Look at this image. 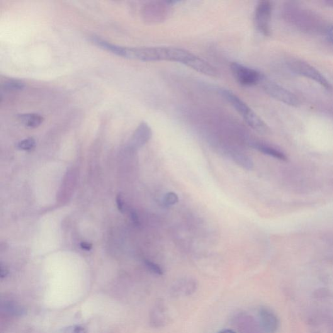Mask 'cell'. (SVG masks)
I'll return each instance as SVG.
<instances>
[{
	"label": "cell",
	"mask_w": 333,
	"mask_h": 333,
	"mask_svg": "<svg viewBox=\"0 0 333 333\" xmlns=\"http://www.w3.org/2000/svg\"><path fill=\"white\" fill-rule=\"evenodd\" d=\"M218 92L236 111H238L250 127L259 133L268 132L269 128L263 120L234 92L224 88L219 89Z\"/></svg>",
	"instance_id": "cell-1"
},
{
	"label": "cell",
	"mask_w": 333,
	"mask_h": 333,
	"mask_svg": "<svg viewBox=\"0 0 333 333\" xmlns=\"http://www.w3.org/2000/svg\"><path fill=\"white\" fill-rule=\"evenodd\" d=\"M288 66L293 72L313 80L325 89L329 90L332 88L329 80L308 63L298 59H291L288 62Z\"/></svg>",
	"instance_id": "cell-2"
},
{
	"label": "cell",
	"mask_w": 333,
	"mask_h": 333,
	"mask_svg": "<svg viewBox=\"0 0 333 333\" xmlns=\"http://www.w3.org/2000/svg\"><path fill=\"white\" fill-rule=\"evenodd\" d=\"M172 4L169 1L148 2L142 7L143 18L147 23H161L168 17Z\"/></svg>",
	"instance_id": "cell-3"
},
{
	"label": "cell",
	"mask_w": 333,
	"mask_h": 333,
	"mask_svg": "<svg viewBox=\"0 0 333 333\" xmlns=\"http://www.w3.org/2000/svg\"><path fill=\"white\" fill-rule=\"evenodd\" d=\"M230 68L233 76L243 86H253L261 84L264 79V75L258 70L240 63H231Z\"/></svg>",
	"instance_id": "cell-4"
},
{
	"label": "cell",
	"mask_w": 333,
	"mask_h": 333,
	"mask_svg": "<svg viewBox=\"0 0 333 333\" xmlns=\"http://www.w3.org/2000/svg\"><path fill=\"white\" fill-rule=\"evenodd\" d=\"M273 6L269 1L258 4L254 12V24L257 30L265 36L271 34V22Z\"/></svg>",
	"instance_id": "cell-5"
},
{
	"label": "cell",
	"mask_w": 333,
	"mask_h": 333,
	"mask_svg": "<svg viewBox=\"0 0 333 333\" xmlns=\"http://www.w3.org/2000/svg\"><path fill=\"white\" fill-rule=\"evenodd\" d=\"M261 84L265 92L277 101L291 106H297L299 104L297 97L294 95L292 92L279 86L276 83L267 80L264 77Z\"/></svg>",
	"instance_id": "cell-6"
},
{
	"label": "cell",
	"mask_w": 333,
	"mask_h": 333,
	"mask_svg": "<svg viewBox=\"0 0 333 333\" xmlns=\"http://www.w3.org/2000/svg\"><path fill=\"white\" fill-rule=\"evenodd\" d=\"M232 324L240 333H260L259 326L249 314L237 313L232 318Z\"/></svg>",
	"instance_id": "cell-7"
},
{
	"label": "cell",
	"mask_w": 333,
	"mask_h": 333,
	"mask_svg": "<svg viewBox=\"0 0 333 333\" xmlns=\"http://www.w3.org/2000/svg\"><path fill=\"white\" fill-rule=\"evenodd\" d=\"M260 325L265 332L273 333L278 327V320L270 310L261 308L259 312Z\"/></svg>",
	"instance_id": "cell-8"
},
{
	"label": "cell",
	"mask_w": 333,
	"mask_h": 333,
	"mask_svg": "<svg viewBox=\"0 0 333 333\" xmlns=\"http://www.w3.org/2000/svg\"><path fill=\"white\" fill-rule=\"evenodd\" d=\"M167 320L168 317H167L166 307L163 301H159L155 304L150 312V324L155 328L163 327L166 325Z\"/></svg>",
	"instance_id": "cell-9"
},
{
	"label": "cell",
	"mask_w": 333,
	"mask_h": 333,
	"mask_svg": "<svg viewBox=\"0 0 333 333\" xmlns=\"http://www.w3.org/2000/svg\"><path fill=\"white\" fill-rule=\"evenodd\" d=\"M152 129L147 123L143 122L136 128L132 135V145L133 147H142L151 139Z\"/></svg>",
	"instance_id": "cell-10"
},
{
	"label": "cell",
	"mask_w": 333,
	"mask_h": 333,
	"mask_svg": "<svg viewBox=\"0 0 333 333\" xmlns=\"http://www.w3.org/2000/svg\"><path fill=\"white\" fill-rule=\"evenodd\" d=\"M89 40L92 43L99 46V47L108 51V52L112 53L113 54L125 58H126V56H127L128 48L114 45V44L109 43V41L103 40V38L99 37V36L96 35H91L90 36Z\"/></svg>",
	"instance_id": "cell-11"
},
{
	"label": "cell",
	"mask_w": 333,
	"mask_h": 333,
	"mask_svg": "<svg viewBox=\"0 0 333 333\" xmlns=\"http://www.w3.org/2000/svg\"><path fill=\"white\" fill-rule=\"evenodd\" d=\"M198 284L195 279H191L190 277H185V278L180 279L174 284L172 288V292L175 295L188 296L195 293Z\"/></svg>",
	"instance_id": "cell-12"
},
{
	"label": "cell",
	"mask_w": 333,
	"mask_h": 333,
	"mask_svg": "<svg viewBox=\"0 0 333 333\" xmlns=\"http://www.w3.org/2000/svg\"><path fill=\"white\" fill-rule=\"evenodd\" d=\"M252 147L254 148L255 149L259 150V151L263 153V154L270 155V156L275 158V159L281 160H286L287 159L285 154L281 152L280 150L275 149L271 146L265 144V143L260 142L252 143Z\"/></svg>",
	"instance_id": "cell-13"
},
{
	"label": "cell",
	"mask_w": 333,
	"mask_h": 333,
	"mask_svg": "<svg viewBox=\"0 0 333 333\" xmlns=\"http://www.w3.org/2000/svg\"><path fill=\"white\" fill-rule=\"evenodd\" d=\"M18 120L28 128H35L40 126L44 121L42 116L37 113L21 114Z\"/></svg>",
	"instance_id": "cell-14"
},
{
	"label": "cell",
	"mask_w": 333,
	"mask_h": 333,
	"mask_svg": "<svg viewBox=\"0 0 333 333\" xmlns=\"http://www.w3.org/2000/svg\"><path fill=\"white\" fill-rule=\"evenodd\" d=\"M25 83L18 79H9L2 84V89L5 91H20L25 87Z\"/></svg>",
	"instance_id": "cell-15"
},
{
	"label": "cell",
	"mask_w": 333,
	"mask_h": 333,
	"mask_svg": "<svg viewBox=\"0 0 333 333\" xmlns=\"http://www.w3.org/2000/svg\"><path fill=\"white\" fill-rule=\"evenodd\" d=\"M231 155L233 160L242 168L246 170H251L253 168V162L246 155L238 152H233Z\"/></svg>",
	"instance_id": "cell-16"
},
{
	"label": "cell",
	"mask_w": 333,
	"mask_h": 333,
	"mask_svg": "<svg viewBox=\"0 0 333 333\" xmlns=\"http://www.w3.org/2000/svg\"><path fill=\"white\" fill-rule=\"evenodd\" d=\"M2 310L9 315L14 316V317H19L23 315L24 311L23 308L13 301H6L2 305Z\"/></svg>",
	"instance_id": "cell-17"
},
{
	"label": "cell",
	"mask_w": 333,
	"mask_h": 333,
	"mask_svg": "<svg viewBox=\"0 0 333 333\" xmlns=\"http://www.w3.org/2000/svg\"><path fill=\"white\" fill-rule=\"evenodd\" d=\"M179 201V197L177 193H174V192H169L164 196V198L162 199V203L165 207H169V206L176 205Z\"/></svg>",
	"instance_id": "cell-18"
},
{
	"label": "cell",
	"mask_w": 333,
	"mask_h": 333,
	"mask_svg": "<svg viewBox=\"0 0 333 333\" xmlns=\"http://www.w3.org/2000/svg\"><path fill=\"white\" fill-rule=\"evenodd\" d=\"M35 140L32 138H29L19 142L17 147L23 150H30L35 147Z\"/></svg>",
	"instance_id": "cell-19"
},
{
	"label": "cell",
	"mask_w": 333,
	"mask_h": 333,
	"mask_svg": "<svg viewBox=\"0 0 333 333\" xmlns=\"http://www.w3.org/2000/svg\"><path fill=\"white\" fill-rule=\"evenodd\" d=\"M144 264L146 267L152 273L157 275V276H163L164 275V270L159 264L149 261V260H145Z\"/></svg>",
	"instance_id": "cell-20"
},
{
	"label": "cell",
	"mask_w": 333,
	"mask_h": 333,
	"mask_svg": "<svg viewBox=\"0 0 333 333\" xmlns=\"http://www.w3.org/2000/svg\"><path fill=\"white\" fill-rule=\"evenodd\" d=\"M116 205H117V207L119 211H123L124 207L122 197H121L120 194H119V195L117 196V198H116Z\"/></svg>",
	"instance_id": "cell-21"
},
{
	"label": "cell",
	"mask_w": 333,
	"mask_h": 333,
	"mask_svg": "<svg viewBox=\"0 0 333 333\" xmlns=\"http://www.w3.org/2000/svg\"><path fill=\"white\" fill-rule=\"evenodd\" d=\"M71 333H87L86 330L82 327L76 326L71 330Z\"/></svg>",
	"instance_id": "cell-22"
},
{
	"label": "cell",
	"mask_w": 333,
	"mask_h": 333,
	"mask_svg": "<svg viewBox=\"0 0 333 333\" xmlns=\"http://www.w3.org/2000/svg\"><path fill=\"white\" fill-rule=\"evenodd\" d=\"M80 246L82 249L86 250V251H90L92 249V245L88 242H83L80 244Z\"/></svg>",
	"instance_id": "cell-23"
},
{
	"label": "cell",
	"mask_w": 333,
	"mask_h": 333,
	"mask_svg": "<svg viewBox=\"0 0 333 333\" xmlns=\"http://www.w3.org/2000/svg\"><path fill=\"white\" fill-rule=\"evenodd\" d=\"M327 37L330 42L333 43V26L327 31Z\"/></svg>",
	"instance_id": "cell-24"
},
{
	"label": "cell",
	"mask_w": 333,
	"mask_h": 333,
	"mask_svg": "<svg viewBox=\"0 0 333 333\" xmlns=\"http://www.w3.org/2000/svg\"><path fill=\"white\" fill-rule=\"evenodd\" d=\"M219 333H237V332H234V330L231 329H225V330H221V331Z\"/></svg>",
	"instance_id": "cell-25"
}]
</instances>
